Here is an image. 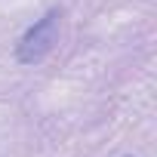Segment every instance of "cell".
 Segmentation results:
<instances>
[{"instance_id": "cell-1", "label": "cell", "mask_w": 157, "mask_h": 157, "mask_svg": "<svg viewBox=\"0 0 157 157\" xmlns=\"http://www.w3.org/2000/svg\"><path fill=\"white\" fill-rule=\"evenodd\" d=\"M59 19H62V13H59V10H49L43 19H37V22L22 34L19 49H16V56H19L22 65H37V62H43V59L52 52V46H56V40H59Z\"/></svg>"}]
</instances>
